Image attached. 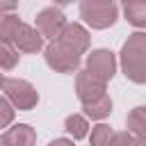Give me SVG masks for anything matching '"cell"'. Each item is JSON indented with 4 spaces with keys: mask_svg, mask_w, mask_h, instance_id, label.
I'll return each instance as SVG.
<instances>
[{
    "mask_svg": "<svg viewBox=\"0 0 146 146\" xmlns=\"http://www.w3.org/2000/svg\"><path fill=\"white\" fill-rule=\"evenodd\" d=\"M114 132L107 123H98L91 128V135H89V146H110Z\"/></svg>",
    "mask_w": 146,
    "mask_h": 146,
    "instance_id": "17",
    "label": "cell"
},
{
    "mask_svg": "<svg viewBox=\"0 0 146 146\" xmlns=\"http://www.w3.org/2000/svg\"><path fill=\"white\" fill-rule=\"evenodd\" d=\"M18 50L9 41H0V71H11L18 64Z\"/></svg>",
    "mask_w": 146,
    "mask_h": 146,
    "instance_id": "15",
    "label": "cell"
},
{
    "mask_svg": "<svg viewBox=\"0 0 146 146\" xmlns=\"http://www.w3.org/2000/svg\"><path fill=\"white\" fill-rule=\"evenodd\" d=\"M16 2H0V16H7V14H14L16 11Z\"/></svg>",
    "mask_w": 146,
    "mask_h": 146,
    "instance_id": "20",
    "label": "cell"
},
{
    "mask_svg": "<svg viewBox=\"0 0 146 146\" xmlns=\"http://www.w3.org/2000/svg\"><path fill=\"white\" fill-rule=\"evenodd\" d=\"M21 18H18V14H7V16H0V41H9L11 43V39H14V34H16V30L21 27Z\"/></svg>",
    "mask_w": 146,
    "mask_h": 146,
    "instance_id": "16",
    "label": "cell"
},
{
    "mask_svg": "<svg viewBox=\"0 0 146 146\" xmlns=\"http://www.w3.org/2000/svg\"><path fill=\"white\" fill-rule=\"evenodd\" d=\"M14 114H16V110L11 107V103H9L5 96H0V130L7 128V125H11Z\"/></svg>",
    "mask_w": 146,
    "mask_h": 146,
    "instance_id": "18",
    "label": "cell"
},
{
    "mask_svg": "<svg viewBox=\"0 0 146 146\" xmlns=\"http://www.w3.org/2000/svg\"><path fill=\"white\" fill-rule=\"evenodd\" d=\"M80 18L94 30H105L114 25V21L119 18V7L116 2H110V0H82Z\"/></svg>",
    "mask_w": 146,
    "mask_h": 146,
    "instance_id": "2",
    "label": "cell"
},
{
    "mask_svg": "<svg viewBox=\"0 0 146 146\" xmlns=\"http://www.w3.org/2000/svg\"><path fill=\"white\" fill-rule=\"evenodd\" d=\"M64 130L73 137V139H84L89 135V123L82 114H68L64 121Z\"/></svg>",
    "mask_w": 146,
    "mask_h": 146,
    "instance_id": "14",
    "label": "cell"
},
{
    "mask_svg": "<svg viewBox=\"0 0 146 146\" xmlns=\"http://www.w3.org/2000/svg\"><path fill=\"white\" fill-rule=\"evenodd\" d=\"M119 64L123 75L135 84H146V32H135L121 46Z\"/></svg>",
    "mask_w": 146,
    "mask_h": 146,
    "instance_id": "1",
    "label": "cell"
},
{
    "mask_svg": "<svg viewBox=\"0 0 146 146\" xmlns=\"http://www.w3.org/2000/svg\"><path fill=\"white\" fill-rule=\"evenodd\" d=\"M125 128L135 139H146V107H132L125 116Z\"/></svg>",
    "mask_w": 146,
    "mask_h": 146,
    "instance_id": "11",
    "label": "cell"
},
{
    "mask_svg": "<svg viewBox=\"0 0 146 146\" xmlns=\"http://www.w3.org/2000/svg\"><path fill=\"white\" fill-rule=\"evenodd\" d=\"M2 137H5L7 146H34L36 144V132L27 123H16V125L7 128V132Z\"/></svg>",
    "mask_w": 146,
    "mask_h": 146,
    "instance_id": "10",
    "label": "cell"
},
{
    "mask_svg": "<svg viewBox=\"0 0 146 146\" xmlns=\"http://www.w3.org/2000/svg\"><path fill=\"white\" fill-rule=\"evenodd\" d=\"M2 87H5V75L0 73V89H2Z\"/></svg>",
    "mask_w": 146,
    "mask_h": 146,
    "instance_id": "23",
    "label": "cell"
},
{
    "mask_svg": "<svg viewBox=\"0 0 146 146\" xmlns=\"http://www.w3.org/2000/svg\"><path fill=\"white\" fill-rule=\"evenodd\" d=\"M68 21H66V16L59 7H46L36 14V30L43 39H50V41L57 39V34L62 32V27Z\"/></svg>",
    "mask_w": 146,
    "mask_h": 146,
    "instance_id": "6",
    "label": "cell"
},
{
    "mask_svg": "<svg viewBox=\"0 0 146 146\" xmlns=\"http://www.w3.org/2000/svg\"><path fill=\"white\" fill-rule=\"evenodd\" d=\"M135 146H146V139H135Z\"/></svg>",
    "mask_w": 146,
    "mask_h": 146,
    "instance_id": "22",
    "label": "cell"
},
{
    "mask_svg": "<svg viewBox=\"0 0 146 146\" xmlns=\"http://www.w3.org/2000/svg\"><path fill=\"white\" fill-rule=\"evenodd\" d=\"M123 16L135 27H146V0H130L123 5Z\"/></svg>",
    "mask_w": 146,
    "mask_h": 146,
    "instance_id": "12",
    "label": "cell"
},
{
    "mask_svg": "<svg viewBox=\"0 0 146 146\" xmlns=\"http://www.w3.org/2000/svg\"><path fill=\"white\" fill-rule=\"evenodd\" d=\"M110 146H135V137L128 132V130H121V132H114Z\"/></svg>",
    "mask_w": 146,
    "mask_h": 146,
    "instance_id": "19",
    "label": "cell"
},
{
    "mask_svg": "<svg viewBox=\"0 0 146 146\" xmlns=\"http://www.w3.org/2000/svg\"><path fill=\"white\" fill-rule=\"evenodd\" d=\"M55 41H59L62 46H66L68 50H73V52L80 55V57L89 50V32H87L80 23H66V25L62 27V32L57 34Z\"/></svg>",
    "mask_w": 146,
    "mask_h": 146,
    "instance_id": "7",
    "label": "cell"
},
{
    "mask_svg": "<svg viewBox=\"0 0 146 146\" xmlns=\"http://www.w3.org/2000/svg\"><path fill=\"white\" fill-rule=\"evenodd\" d=\"M0 146H7V144H5V137H2V135H0Z\"/></svg>",
    "mask_w": 146,
    "mask_h": 146,
    "instance_id": "24",
    "label": "cell"
},
{
    "mask_svg": "<svg viewBox=\"0 0 146 146\" xmlns=\"http://www.w3.org/2000/svg\"><path fill=\"white\" fill-rule=\"evenodd\" d=\"M75 94L80 98V103H91L100 96H105V82L96 80L91 73L87 71H78L75 73Z\"/></svg>",
    "mask_w": 146,
    "mask_h": 146,
    "instance_id": "8",
    "label": "cell"
},
{
    "mask_svg": "<svg viewBox=\"0 0 146 146\" xmlns=\"http://www.w3.org/2000/svg\"><path fill=\"white\" fill-rule=\"evenodd\" d=\"M48 146H75V144H73V139H64V137H59V139H52Z\"/></svg>",
    "mask_w": 146,
    "mask_h": 146,
    "instance_id": "21",
    "label": "cell"
},
{
    "mask_svg": "<svg viewBox=\"0 0 146 146\" xmlns=\"http://www.w3.org/2000/svg\"><path fill=\"white\" fill-rule=\"evenodd\" d=\"M84 71L91 73L96 80L100 82H110L116 73V57L112 50H105V48H98V50H91V55H87V62H84Z\"/></svg>",
    "mask_w": 146,
    "mask_h": 146,
    "instance_id": "5",
    "label": "cell"
},
{
    "mask_svg": "<svg viewBox=\"0 0 146 146\" xmlns=\"http://www.w3.org/2000/svg\"><path fill=\"white\" fill-rule=\"evenodd\" d=\"M2 91H5V98L11 103V107L18 112H30L39 103L36 89L27 80H21V78H5Z\"/></svg>",
    "mask_w": 146,
    "mask_h": 146,
    "instance_id": "3",
    "label": "cell"
},
{
    "mask_svg": "<svg viewBox=\"0 0 146 146\" xmlns=\"http://www.w3.org/2000/svg\"><path fill=\"white\" fill-rule=\"evenodd\" d=\"M82 110H84V114H87L89 119L100 121V119L110 116V112H112V98L105 94V96H100V98H96V100H91V103H84Z\"/></svg>",
    "mask_w": 146,
    "mask_h": 146,
    "instance_id": "13",
    "label": "cell"
},
{
    "mask_svg": "<svg viewBox=\"0 0 146 146\" xmlns=\"http://www.w3.org/2000/svg\"><path fill=\"white\" fill-rule=\"evenodd\" d=\"M11 43L18 52H39V50H43V36L39 34V30L34 25H27V23H21Z\"/></svg>",
    "mask_w": 146,
    "mask_h": 146,
    "instance_id": "9",
    "label": "cell"
},
{
    "mask_svg": "<svg viewBox=\"0 0 146 146\" xmlns=\"http://www.w3.org/2000/svg\"><path fill=\"white\" fill-rule=\"evenodd\" d=\"M43 57H46V64L57 73H78L80 71V62H82L80 55L68 50L59 41H50L43 48Z\"/></svg>",
    "mask_w": 146,
    "mask_h": 146,
    "instance_id": "4",
    "label": "cell"
}]
</instances>
